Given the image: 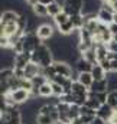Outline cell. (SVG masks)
Returning <instances> with one entry per match:
<instances>
[{
  "label": "cell",
  "instance_id": "cell-1",
  "mask_svg": "<svg viewBox=\"0 0 117 124\" xmlns=\"http://www.w3.org/2000/svg\"><path fill=\"white\" fill-rule=\"evenodd\" d=\"M54 61H55V59H54V52H52V49H51L48 45H45V43H41V45L32 52V62L41 65L42 68H46V66L52 65Z\"/></svg>",
  "mask_w": 117,
  "mask_h": 124
},
{
  "label": "cell",
  "instance_id": "cell-2",
  "mask_svg": "<svg viewBox=\"0 0 117 124\" xmlns=\"http://www.w3.org/2000/svg\"><path fill=\"white\" fill-rule=\"evenodd\" d=\"M22 42H23V52H28V54H32L42 43L36 32H25V35L22 36Z\"/></svg>",
  "mask_w": 117,
  "mask_h": 124
},
{
  "label": "cell",
  "instance_id": "cell-3",
  "mask_svg": "<svg viewBox=\"0 0 117 124\" xmlns=\"http://www.w3.org/2000/svg\"><path fill=\"white\" fill-rule=\"evenodd\" d=\"M84 6H85V0H64L62 1V9L69 16L81 15L84 12Z\"/></svg>",
  "mask_w": 117,
  "mask_h": 124
},
{
  "label": "cell",
  "instance_id": "cell-4",
  "mask_svg": "<svg viewBox=\"0 0 117 124\" xmlns=\"http://www.w3.org/2000/svg\"><path fill=\"white\" fill-rule=\"evenodd\" d=\"M9 94L16 104H23V102H28L30 100V93L25 88H17V90L9 91Z\"/></svg>",
  "mask_w": 117,
  "mask_h": 124
},
{
  "label": "cell",
  "instance_id": "cell-5",
  "mask_svg": "<svg viewBox=\"0 0 117 124\" xmlns=\"http://www.w3.org/2000/svg\"><path fill=\"white\" fill-rule=\"evenodd\" d=\"M36 35L41 38V40H46V39H51L52 36H54V26L52 25H49V23H42V25H39V26H36Z\"/></svg>",
  "mask_w": 117,
  "mask_h": 124
},
{
  "label": "cell",
  "instance_id": "cell-6",
  "mask_svg": "<svg viewBox=\"0 0 117 124\" xmlns=\"http://www.w3.org/2000/svg\"><path fill=\"white\" fill-rule=\"evenodd\" d=\"M30 61H32V54H28V52L16 54V55H15V59H13V68L25 69L26 65H28Z\"/></svg>",
  "mask_w": 117,
  "mask_h": 124
},
{
  "label": "cell",
  "instance_id": "cell-7",
  "mask_svg": "<svg viewBox=\"0 0 117 124\" xmlns=\"http://www.w3.org/2000/svg\"><path fill=\"white\" fill-rule=\"evenodd\" d=\"M54 66H55V71L58 75L72 78V68L68 65L67 61H54Z\"/></svg>",
  "mask_w": 117,
  "mask_h": 124
},
{
  "label": "cell",
  "instance_id": "cell-8",
  "mask_svg": "<svg viewBox=\"0 0 117 124\" xmlns=\"http://www.w3.org/2000/svg\"><path fill=\"white\" fill-rule=\"evenodd\" d=\"M113 114H114V108H113L110 104H107V102L101 104L100 108L97 110V116H98L100 118L106 120V121H110V118L113 117Z\"/></svg>",
  "mask_w": 117,
  "mask_h": 124
},
{
  "label": "cell",
  "instance_id": "cell-9",
  "mask_svg": "<svg viewBox=\"0 0 117 124\" xmlns=\"http://www.w3.org/2000/svg\"><path fill=\"white\" fill-rule=\"evenodd\" d=\"M113 16H114V13H113V12H109V10L104 9L103 6H100V9L97 10V19H98L101 23H104V25L113 23Z\"/></svg>",
  "mask_w": 117,
  "mask_h": 124
},
{
  "label": "cell",
  "instance_id": "cell-10",
  "mask_svg": "<svg viewBox=\"0 0 117 124\" xmlns=\"http://www.w3.org/2000/svg\"><path fill=\"white\" fill-rule=\"evenodd\" d=\"M42 71H43V68H42L41 65H38V63H35V62L30 61L29 63L26 65V68H25V78L32 79L33 77H36V75L42 74Z\"/></svg>",
  "mask_w": 117,
  "mask_h": 124
},
{
  "label": "cell",
  "instance_id": "cell-11",
  "mask_svg": "<svg viewBox=\"0 0 117 124\" xmlns=\"http://www.w3.org/2000/svg\"><path fill=\"white\" fill-rule=\"evenodd\" d=\"M109 88H110V82H109V78H106V79L94 81L90 87V91L91 93H107Z\"/></svg>",
  "mask_w": 117,
  "mask_h": 124
},
{
  "label": "cell",
  "instance_id": "cell-12",
  "mask_svg": "<svg viewBox=\"0 0 117 124\" xmlns=\"http://www.w3.org/2000/svg\"><path fill=\"white\" fill-rule=\"evenodd\" d=\"M19 16H20V13H17V12H15V10H4V12H1V15H0V20H1L4 25H7V23H17Z\"/></svg>",
  "mask_w": 117,
  "mask_h": 124
},
{
  "label": "cell",
  "instance_id": "cell-13",
  "mask_svg": "<svg viewBox=\"0 0 117 124\" xmlns=\"http://www.w3.org/2000/svg\"><path fill=\"white\" fill-rule=\"evenodd\" d=\"M75 69H77V72H91L92 63H90L87 59H84L83 56H80L75 61Z\"/></svg>",
  "mask_w": 117,
  "mask_h": 124
},
{
  "label": "cell",
  "instance_id": "cell-14",
  "mask_svg": "<svg viewBox=\"0 0 117 124\" xmlns=\"http://www.w3.org/2000/svg\"><path fill=\"white\" fill-rule=\"evenodd\" d=\"M91 74H92V78H94V81H100V79H106V78H107V72L103 69V66H101L100 63H95V65H92Z\"/></svg>",
  "mask_w": 117,
  "mask_h": 124
},
{
  "label": "cell",
  "instance_id": "cell-15",
  "mask_svg": "<svg viewBox=\"0 0 117 124\" xmlns=\"http://www.w3.org/2000/svg\"><path fill=\"white\" fill-rule=\"evenodd\" d=\"M58 32L61 35H72L74 32H75V26H74V23H72V20H71V17L65 22V23H62V25H59L58 26Z\"/></svg>",
  "mask_w": 117,
  "mask_h": 124
},
{
  "label": "cell",
  "instance_id": "cell-16",
  "mask_svg": "<svg viewBox=\"0 0 117 124\" xmlns=\"http://www.w3.org/2000/svg\"><path fill=\"white\" fill-rule=\"evenodd\" d=\"M75 81H80L81 84H84L88 90H90L91 84L94 82V78H92V74H91V72H78Z\"/></svg>",
  "mask_w": 117,
  "mask_h": 124
},
{
  "label": "cell",
  "instance_id": "cell-17",
  "mask_svg": "<svg viewBox=\"0 0 117 124\" xmlns=\"http://www.w3.org/2000/svg\"><path fill=\"white\" fill-rule=\"evenodd\" d=\"M32 10H33V15H35L36 17H46V16H49V15H48V6L43 4V3H41V1H38V3L32 7Z\"/></svg>",
  "mask_w": 117,
  "mask_h": 124
},
{
  "label": "cell",
  "instance_id": "cell-18",
  "mask_svg": "<svg viewBox=\"0 0 117 124\" xmlns=\"http://www.w3.org/2000/svg\"><path fill=\"white\" fill-rule=\"evenodd\" d=\"M71 93L74 94V95H88L90 90H88V88L85 87V85H84V84H81L80 81H74Z\"/></svg>",
  "mask_w": 117,
  "mask_h": 124
},
{
  "label": "cell",
  "instance_id": "cell-19",
  "mask_svg": "<svg viewBox=\"0 0 117 124\" xmlns=\"http://www.w3.org/2000/svg\"><path fill=\"white\" fill-rule=\"evenodd\" d=\"M81 56H83L84 59H87L90 63H92V65L98 63V59H97V54H95V48H94V46L88 48V49L85 51V52H84V54H81Z\"/></svg>",
  "mask_w": 117,
  "mask_h": 124
},
{
  "label": "cell",
  "instance_id": "cell-20",
  "mask_svg": "<svg viewBox=\"0 0 117 124\" xmlns=\"http://www.w3.org/2000/svg\"><path fill=\"white\" fill-rule=\"evenodd\" d=\"M62 10H64V9H62V4L58 3L57 0L48 4V15H49L51 17H55V16H57L58 13H61Z\"/></svg>",
  "mask_w": 117,
  "mask_h": 124
},
{
  "label": "cell",
  "instance_id": "cell-21",
  "mask_svg": "<svg viewBox=\"0 0 117 124\" xmlns=\"http://www.w3.org/2000/svg\"><path fill=\"white\" fill-rule=\"evenodd\" d=\"M52 95H54V93H52L51 81H48V82H45L43 85L39 87V97H42V98H49V97H52Z\"/></svg>",
  "mask_w": 117,
  "mask_h": 124
},
{
  "label": "cell",
  "instance_id": "cell-22",
  "mask_svg": "<svg viewBox=\"0 0 117 124\" xmlns=\"http://www.w3.org/2000/svg\"><path fill=\"white\" fill-rule=\"evenodd\" d=\"M32 82H33V90H38L39 91V87L43 85L45 82H48V78L43 74H39V75H36V77L32 78Z\"/></svg>",
  "mask_w": 117,
  "mask_h": 124
},
{
  "label": "cell",
  "instance_id": "cell-23",
  "mask_svg": "<svg viewBox=\"0 0 117 124\" xmlns=\"http://www.w3.org/2000/svg\"><path fill=\"white\" fill-rule=\"evenodd\" d=\"M42 74H43V75L48 78V81H54V78L58 75V74H57V71H55V66H54V63H52V65H49V66H46V68H43Z\"/></svg>",
  "mask_w": 117,
  "mask_h": 124
},
{
  "label": "cell",
  "instance_id": "cell-24",
  "mask_svg": "<svg viewBox=\"0 0 117 124\" xmlns=\"http://www.w3.org/2000/svg\"><path fill=\"white\" fill-rule=\"evenodd\" d=\"M85 105H88L90 108H92V110H98L100 108V105H101V102L95 98V97H92V95H90V93H88V98L87 101H85Z\"/></svg>",
  "mask_w": 117,
  "mask_h": 124
},
{
  "label": "cell",
  "instance_id": "cell-25",
  "mask_svg": "<svg viewBox=\"0 0 117 124\" xmlns=\"http://www.w3.org/2000/svg\"><path fill=\"white\" fill-rule=\"evenodd\" d=\"M107 104H110V105L114 108V111H117V90H111V91H109Z\"/></svg>",
  "mask_w": 117,
  "mask_h": 124
},
{
  "label": "cell",
  "instance_id": "cell-26",
  "mask_svg": "<svg viewBox=\"0 0 117 124\" xmlns=\"http://www.w3.org/2000/svg\"><path fill=\"white\" fill-rule=\"evenodd\" d=\"M69 17H71V20H72L75 29H81V28L84 26V16H83V13H81V15H72V16H69Z\"/></svg>",
  "mask_w": 117,
  "mask_h": 124
},
{
  "label": "cell",
  "instance_id": "cell-27",
  "mask_svg": "<svg viewBox=\"0 0 117 124\" xmlns=\"http://www.w3.org/2000/svg\"><path fill=\"white\" fill-rule=\"evenodd\" d=\"M51 87H52V93H54V95H55L57 98H59L61 95L65 94L64 87H62L61 84H58V82H55V81H51Z\"/></svg>",
  "mask_w": 117,
  "mask_h": 124
},
{
  "label": "cell",
  "instance_id": "cell-28",
  "mask_svg": "<svg viewBox=\"0 0 117 124\" xmlns=\"http://www.w3.org/2000/svg\"><path fill=\"white\" fill-rule=\"evenodd\" d=\"M68 19H69V15H68L67 12H64V10H62L61 13H58V15L54 17V22H55V25H57V26H59V25L65 23Z\"/></svg>",
  "mask_w": 117,
  "mask_h": 124
},
{
  "label": "cell",
  "instance_id": "cell-29",
  "mask_svg": "<svg viewBox=\"0 0 117 124\" xmlns=\"http://www.w3.org/2000/svg\"><path fill=\"white\" fill-rule=\"evenodd\" d=\"M36 124H55V123H54V120L51 118V116L38 114V116H36Z\"/></svg>",
  "mask_w": 117,
  "mask_h": 124
},
{
  "label": "cell",
  "instance_id": "cell-30",
  "mask_svg": "<svg viewBox=\"0 0 117 124\" xmlns=\"http://www.w3.org/2000/svg\"><path fill=\"white\" fill-rule=\"evenodd\" d=\"M80 107H81V105H77V104H71V105H69L68 116H69V118H71V120H74V118L80 117Z\"/></svg>",
  "mask_w": 117,
  "mask_h": 124
},
{
  "label": "cell",
  "instance_id": "cell-31",
  "mask_svg": "<svg viewBox=\"0 0 117 124\" xmlns=\"http://www.w3.org/2000/svg\"><path fill=\"white\" fill-rule=\"evenodd\" d=\"M12 48V43H10V38L3 35L0 36V49H10Z\"/></svg>",
  "mask_w": 117,
  "mask_h": 124
},
{
  "label": "cell",
  "instance_id": "cell-32",
  "mask_svg": "<svg viewBox=\"0 0 117 124\" xmlns=\"http://www.w3.org/2000/svg\"><path fill=\"white\" fill-rule=\"evenodd\" d=\"M17 31H19L17 23H7L6 25V36H12V35H15Z\"/></svg>",
  "mask_w": 117,
  "mask_h": 124
},
{
  "label": "cell",
  "instance_id": "cell-33",
  "mask_svg": "<svg viewBox=\"0 0 117 124\" xmlns=\"http://www.w3.org/2000/svg\"><path fill=\"white\" fill-rule=\"evenodd\" d=\"M101 66H103V69L107 72V74H110L111 72V61L109 59V58H106V59H103V61H100L98 62Z\"/></svg>",
  "mask_w": 117,
  "mask_h": 124
},
{
  "label": "cell",
  "instance_id": "cell-34",
  "mask_svg": "<svg viewBox=\"0 0 117 124\" xmlns=\"http://www.w3.org/2000/svg\"><path fill=\"white\" fill-rule=\"evenodd\" d=\"M7 98H6V94L0 93V113H3L6 108H7Z\"/></svg>",
  "mask_w": 117,
  "mask_h": 124
},
{
  "label": "cell",
  "instance_id": "cell-35",
  "mask_svg": "<svg viewBox=\"0 0 117 124\" xmlns=\"http://www.w3.org/2000/svg\"><path fill=\"white\" fill-rule=\"evenodd\" d=\"M80 117H81V120H83L84 124H88V123H91L97 116H80Z\"/></svg>",
  "mask_w": 117,
  "mask_h": 124
},
{
  "label": "cell",
  "instance_id": "cell-36",
  "mask_svg": "<svg viewBox=\"0 0 117 124\" xmlns=\"http://www.w3.org/2000/svg\"><path fill=\"white\" fill-rule=\"evenodd\" d=\"M107 46H109V51H111V52H117V42H113V40H111Z\"/></svg>",
  "mask_w": 117,
  "mask_h": 124
},
{
  "label": "cell",
  "instance_id": "cell-37",
  "mask_svg": "<svg viewBox=\"0 0 117 124\" xmlns=\"http://www.w3.org/2000/svg\"><path fill=\"white\" fill-rule=\"evenodd\" d=\"M109 29H110V32H111L113 35H116L117 33V23H114V22L110 23V25H109Z\"/></svg>",
  "mask_w": 117,
  "mask_h": 124
},
{
  "label": "cell",
  "instance_id": "cell-38",
  "mask_svg": "<svg viewBox=\"0 0 117 124\" xmlns=\"http://www.w3.org/2000/svg\"><path fill=\"white\" fill-rule=\"evenodd\" d=\"M3 35H6V25L0 20V36H3Z\"/></svg>",
  "mask_w": 117,
  "mask_h": 124
},
{
  "label": "cell",
  "instance_id": "cell-39",
  "mask_svg": "<svg viewBox=\"0 0 117 124\" xmlns=\"http://www.w3.org/2000/svg\"><path fill=\"white\" fill-rule=\"evenodd\" d=\"M111 72L117 74V59H113L111 61Z\"/></svg>",
  "mask_w": 117,
  "mask_h": 124
},
{
  "label": "cell",
  "instance_id": "cell-40",
  "mask_svg": "<svg viewBox=\"0 0 117 124\" xmlns=\"http://www.w3.org/2000/svg\"><path fill=\"white\" fill-rule=\"evenodd\" d=\"M71 124H84V123H83L81 117H77V118H74V120H72V123H71Z\"/></svg>",
  "mask_w": 117,
  "mask_h": 124
},
{
  "label": "cell",
  "instance_id": "cell-41",
  "mask_svg": "<svg viewBox=\"0 0 117 124\" xmlns=\"http://www.w3.org/2000/svg\"><path fill=\"white\" fill-rule=\"evenodd\" d=\"M39 1H41V3H43V4H46V6H48V4H49V3H52V1H55V0H39Z\"/></svg>",
  "mask_w": 117,
  "mask_h": 124
},
{
  "label": "cell",
  "instance_id": "cell-42",
  "mask_svg": "<svg viewBox=\"0 0 117 124\" xmlns=\"http://www.w3.org/2000/svg\"><path fill=\"white\" fill-rule=\"evenodd\" d=\"M113 22L117 23V12H114V16H113Z\"/></svg>",
  "mask_w": 117,
  "mask_h": 124
},
{
  "label": "cell",
  "instance_id": "cell-43",
  "mask_svg": "<svg viewBox=\"0 0 117 124\" xmlns=\"http://www.w3.org/2000/svg\"><path fill=\"white\" fill-rule=\"evenodd\" d=\"M113 42H117V33L116 35H113Z\"/></svg>",
  "mask_w": 117,
  "mask_h": 124
},
{
  "label": "cell",
  "instance_id": "cell-44",
  "mask_svg": "<svg viewBox=\"0 0 117 124\" xmlns=\"http://www.w3.org/2000/svg\"><path fill=\"white\" fill-rule=\"evenodd\" d=\"M101 1H107V0H101Z\"/></svg>",
  "mask_w": 117,
  "mask_h": 124
}]
</instances>
